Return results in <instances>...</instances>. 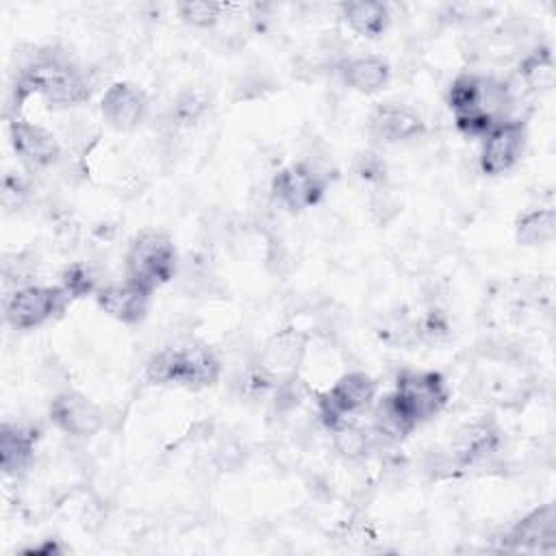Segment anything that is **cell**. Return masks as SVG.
Listing matches in <instances>:
<instances>
[{
	"label": "cell",
	"mask_w": 556,
	"mask_h": 556,
	"mask_svg": "<svg viewBox=\"0 0 556 556\" xmlns=\"http://www.w3.org/2000/svg\"><path fill=\"white\" fill-rule=\"evenodd\" d=\"M93 298H96L98 308L104 315H109L111 319H115L119 324L135 326L146 319L150 300H152V291L124 278L117 282L102 285Z\"/></svg>",
	"instance_id": "15"
},
{
	"label": "cell",
	"mask_w": 556,
	"mask_h": 556,
	"mask_svg": "<svg viewBox=\"0 0 556 556\" xmlns=\"http://www.w3.org/2000/svg\"><path fill=\"white\" fill-rule=\"evenodd\" d=\"M178 271V250L174 239L159 228L139 230L124 254V278L156 291L172 282Z\"/></svg>",
	"instance_id": "3"
},
{
	"label": "cell",
	"mask_w": 556,
	"mask_h": 556,
	"mask_svg": "<svg viewBox=\"0 0 556 556\" xmlns=\"http://www.w3.org/2000/svg\"><path fill=\"white\" fill-rule=\"evenodd\" d=\"M339 78L350 89L371 96L389 87L391 83V65L387 59L378 54H358L341 59L334 65Z\"/></svg>",
	"instance_id": "18"
},
{
	"label": "cell",
	"mask_w": 556,
	"mask_h": 556,
	"mask_svg": "<svg viewBox=\"0 0 556 556\" xmlns=\"http://www.w3.org/2000/svg\"><path fill=\"white\" fill-rule=\"evenodd\" d=\"M150 113V102L143 89L128 80L111 83L100 100V115L113 130L130 132L139 128Z\"/></svg>",
	"instance_id": "13"
},
{
	"label": "cell",
	"mask_w": 556,
	"mask_h": 556,
	"mask_svg": "<svg viewBox=\"0 0 556 556\" xmlns=\"http://www.w3.org/2000/svg\"><path fill=\"white\" fill-rule=\"evenodd\" d=\"M306 332L298 328H282L265 341L254 367L276 387L278 382L298 376V369L306 354Z\"/></svg>",
	"instance_id": "10"
},
{
	"label": "cell",
	"mask_w": 556,
	"mask_h": 556,
	"mask_svg": "<svg viewBox=\"0 0 556 556\" xmlns=\"http://www.w3.org/2000/svg\"><path fill=\"white\" fill-rule=\"evenodd\" d=\"M556 237V213L549 206L526 211L515 222V239L519 245L536 248L545 245Z\"/></svg>",
	"instance_id": "22"
},
{
	"label": "cell",
	"mask_w": 556,
	"mask_h": 556,
	"mask_svg": "<svg viewBox=\"0 0 556 556\" xmlns=\"http://www.w3.org/2000/svg\"><path fill=\"white\" fill-rule=\"evenodd\" d=\"M206 111V98L198 91H182L169 106V124L172 126H191Z\"/></svg>",
	"instance_id": "26"
},
{
	"label": "cell",
	"mask_w": 556,
	"mask_h": 556,
	"mask_svg": "<svg viewBox=\"0 0 556 556\" xmlns=\"http://www.w3.org/2000/svg\"><path fill=\"white\" fill-rule=\"evenodd\" d=\"M393 393L417 426L441 415L450 402L447 380L434 369H402L395 378Z\"/></svg>",
	"instance_id": "7"
},
{
	"label": "cell",
	"mask_w": 556,
	"mask_h": 556,
	"mask_svg": "<svg viewBox=\"0 0 556 556\" xmlns=\"http://www.w3.org/2000/svg\"><path fill=\"white\" fill-rule=\"evenodd\" d=\"M528 143L526 117H510L497 122L484 137L480 150V172L486 176H502L510 172L523 156Z\"/></svg>",
	"instance_id": "8"
},
{
	"label": "cell",
	"mask_w": 556,
	"mask_h": 556,
	"mask_svg": "<svg viewBox=\"0 0 556 556\" xmlns=\"http://www.w3.org/2000/svg\"><path fill=\"white\" fill-rule=\"evenodd\" d=\"M41 430L33 424L4 421L0 426V467L7 478L20 476L28 469L35 456Z\"/></svg>",
	"instance_id": "17"
},
{
	"label": "cell",
	"mask_w": 556,
	"mask_h": 556,
	"mask_svg": "<svg viewBox=\"0 0 556 556\" xmlns=\"http://www.w3.org/2000/svg\"><path fill=\"white\" fill-rule=\"evenodd\" d=\"M28 198V187L22 178L7 174L2 180V204L4 208H17Z\"/></svg>",
	"instance_id": "29"
},
{
	"label": "cell",
	"mask_w": 556,
	"mask_h": 556,
	"mask_svg": "<svg viewBox=\"0 0 556 556\" xmlns=\"http://www.w3.org/2000/svg\"><path fill=\"white\" fill-rule=\"evenodd\" d=\"M513 76L528 96L549 91L556 80V63H554L552 46L539 43L530 52H526L517 63V67L513 70Z\"/></svg>",
	"instance_id": "20"
},
{
	"label": "cell",
	"mask_w": 556,
	"mask_h": 556,
	"mask_svg": "<svg viewBox=\"0 0 556 556\" xmlns=\"http://www.w3.org/2000/svg\"><path fill=\"white\" fill-rule=\"evenodd\" d=\"M376 395L378 382L367 371L354 369L339 376L330 389L315 393V410L321 426L332 432L363 410L371 408Z\"/></svg>",
	"instance_id": "4"
},
{
	"label": "cell",
	"mask_w": 556,
	"mask_h": 556,
	"mask_svg": "<svg viewBox=\"0 0 556 556\" xmlns=\"http://www.w3.org/2000/svg\"><path fill=\"white\" fill-rule=\"evenodd\" d=\"M354 174L369 185H384L387 180V163L374 150H363L354 159Z\"/></svg>",
	"instance_id": "27"
},
{
	"label": "cell",
	"mask_w": 556,
	"mask_h": 556,
	"mask_svg": "<svg viewBox=\"0 0 556 556\" xmlns=\"http://www.w3.org/2000/svg\"><path fill=\"white\" fill-rule=\"evenodd\" d=\"M369 135L382 143H408L426 135V122L406 104L380 102L369 113Z\"/></svg>",
	"instance_id": "16"
},
{
	"label": "cell",
	"mask_w": 556,
	"mask_h": 556,
	"mask_svg": "<svg viewBox=\"0 0 556 556\" xmlns=\"http://www.w3.org/2000/svg\"><path fill=\"white\" fill-rule=\"evenodd\" d=\"M61 545L56 541H46L43 545H35L24 549V554H41V556H52V554H61Z\"/></svg>",
	"instance_id": "30"
},
{
	"label": "cell",
	"mask_w": 556,
	"mask_h": 556,
	"mask_svg": "<svg viewBox=\"0 0 556 556\" xmlns=\"http://www.w3.org/2000/svg\"><path fill=\"white\" fill-rule=\"evenodd\" d=\"M341 20L348 28L365 39L382 37L391 26V7L387 2L374 0H350L339 4Z\"/></svg>",
	"instance_id": "21"
},
{
	"label": "cell",
	"mask_w": 556,
	"mask_h": 556,
	"mask_svg": "<svg viewBox=\"0 0 556 556\" xmlns=\"http://www.w3.org/2000/svg\"><path fill=\"white\" fill-rule=\"evenodd\" d=\"M61 285H22L4 300V319L15 330H33L56 319L72 304Z\"/></svg>",
	"instance_id": "5"
},
{
	"label": "cell",
	"mask_w": 556,
	"mask_h": 556,
	"mask_svg": "<svg viewBox=\"0 0 556 556\" xmlns=\"http://www.w3.org/2000/svg\"><path fill=\"white\" fill-rule=\"evenodd\" d=\"M371 415V430L376 439H382L387 443H400L419 428L393 391L384 393L374 402Z\"/></svg>",
	"instance_id": "19"
},
{
	"label": "cell",
	"mask_w": 556,
	"mask_h": 556,
	"mask_svg": "<svg viewBox=\"0 0 556 556\" xmlns=\"http://www.w3.org/2000/svg\"><path fill=\"white\" fill-rule=\"evenodd\" d=\"M39 96L48 109L63 111L89 100L91 85L87 74L65 54L56 50L35 52L17 72L7 104V117L20 115L22 104Z\"/></svg>",
	"instance_id": "1"
},
{
	"label": "cell",
	"mask_w": 556,
	"mask_h": 556,
	"mask_svg": "<svg viewBox=\"0 0 556 556\" xmlns=\"http://www.w3.org/2000/svg\"><path fill=\"white\" fill-rule=\"evenodd\" d=\"M556 536V508L541 504L519 517L500 539L504 552H552Z\"/></svg>",
	"instance_id": "12"
},
{
	"label": "cell",
	"mask_w": 556,
	"mask_h": 556,
	"mask_svg": "<svg viewBox=\"0 0 556 556\" xmlns=\"http://www.w3.org/2000/svg\"><path fill=\"white\" fill-rule=\"evenodd\" d=\"M332 447L345 460H363L376 445V434L371 426H361L354 419L345 421L343 426L334 428L332 432Z\"/></svg>",
	"instance_id": "23"
},
{
	"label": "cell",
	"mask_w": 556,
	"mask_h": 556,
	"mask_svg": "<svg viewBox=\"0 0 556 556\" xmlns=\"http://www.w3.org/2000/svg\"><path fill=\"white\" fill-rule=\"evenodd\" d=\"M48 417L63 434L72 439H89L104 424V410L85 393L65 389L50 402Z\"/></svg>",
	"instance_id": "11"
},
{
	"label": "cell",
	"mask_w": 556,
	"mask_h": 556,
	"mask_svg": "<svg viewBox=\"0 0 556 556\" xmlns=\"http://www.w3.org/2000/svg\"><path fill=\"white\" fill-rule=\"evenodd\" d=\"M447 334H450V321H447V317H445L441 311H437V308L428 311V313L421 317V321L415 326V337H419V339H424V341H439V339H443V337H447Z\"/></svg>",
	"instance_id": "28"
},
{
	"label": "cell",
	"mask_w": 556,
	"mask_h": 556,
	"mask_svg": "<svg viewBox=\"0 0 556 556\" xmlns=\"http://www.w3.org/2000/svg\"><path fill=\"white\" fill-rule=\"evenodd\" d=\"M74 300L76 298H87L96 295V291L102 287L98 285V274L93 267L85 261H74L61 271V282H59Z\"/></svg>",
	"instance_id": "25"
},
{
	"label": "cell",
	"mask_w": 556,
	"mask_h": 556,
	"mask_svg": "<svg viewBox=\"0 0 556 556\" xmlns=\"http://www.w3.org/2000/svg\"><path fill=\"white\" fill-rule=\"evenodd\" d=\"M230 4L215 0H187L176 4L178 17L193 28H213L226 17Z\"/></svg>",
	"instance_id": "24"
},
{
	"label": "cell",
	"mask_w": 556,
	"mask_h": 556,
	"mask_svg": "<svg viewBox=\"0 0 556 556\" xmlns=\"http://www.w3.org/2000/svg\"><path fill=\"white\" fill-rule=\"evenodd\" d=\"M9 141L15 154L30 167H52L61 159V143L52 130L20 115L9 117Z\"/></svg>",
	"instance_id": "14"
},
{
	"label": "cell",
	"mask_w": 556,
	"mask_h": 556,
	"mask_svg": "<svg viewBox=\"0 0 556 556\" xmlns=\"http://www.w3.org/2000/svg\"><path fill=\"white\" fill-rule=\"evenodd\" d=\"M222 358L217 352L198 339L172 343L154 352L143 369L150 384L156 387H182V389H206L222 378Z\"/></svg>",
	"instance_id": "2"
},
{
	"label": "cell",
	"mask_w": 556,
	"mask_h": 556,
	"mask_svg": "<svg viewBox=\"0 0 556 556\" xmlns=\"http://www.w3.org/2000/svg\"><path fill=\"white\" fill-rule=\"evenodd\" d=\"M504 443V430L493 415H478L476 419L463 424L450 443V456L458 471L478 467L493 458Z\"/></svg>",
	"instance_id": "9"
},
{
	"label": "cell",
	"mask_w": 556,
	"mask_h": 556,
	"mask_svg": "<svg viewBox=\"0 0 556 556\" xmlns=\"http://www.w3.org/2000/svg\"><path fill=\"white\" fill-rule=\"evenodd\" d=\"M326 191L328 174L308 159L280 167L269 182L271 198L291 213L317 206L324 200Z\"/></svg>",
	"instance_id": "6"
}]
</instances>
